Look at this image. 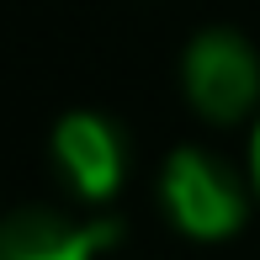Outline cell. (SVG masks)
<instances>
[{"instance_id":"cell-5","label":"cell","mask_w":260,"mask_h":260,"mask_svg":"<svg viewBox=\"0 0 260 260\" xmlns=\"http://www.w3.org/2000/svg\"><path fill=\"white\" fill-rule=\"evenodd\" d=\"M244 175H250L255 202H260V112H255V127H250V154H244Z\"/></svg>"},{"instance_id":"cell-3","label":"cell","mask_w":260,"mask_h":260,"mask_svg":"<svg viewBox=\"0 0 260 260\" xmlns=\"http://www.w3.org/2000/svg\"><path fill=\"white\" fill-rule=\"evenodd\" d=\"M48 159L58 170V181L80 197L85 207H106L127 181V133L122 122H112L106 112L75 106L53 122L48 133Z\"/></svg>"},{"instance_id":"cell-1","label":"cell","mask_w":260,"mask_h":260,"mask_svg":"<svg viewBox=\"0 0 260 260\" xmlns=\"http://www.w3.org/2000/svg\"><path fill=\"white\" fill-rule=\"evenodd\" d=\"M250 175H239L202 144L170 149L159 165V207L191 244H229L250 223Z\"/></svg>"},{"instance_id":"cell-2","label":"cell","mask_w":260,"mask_h":260,"mask_svg":"<svg viewBox=\"0 0 260 260\" xmlns=\"http://www.w3.org/2000/svg\"><path fill=\"white\" fill-rule=\"evenodd\" d=\"M181 96L212 127L250 122L260 112V48L239 27H202L181 48Z\"/></svg>"},{"instance_id":"cell-4","label":"cell","mask_w":260,"mask_h":260,"mask_svg":"<svg viewBox=\"0 0 260 260\" xmlns=\"http://www.w3.org/2000/svg\"><path fill=\"white\" fill-rule=\"evenodd\" d=\"M117 218H69L58 207H16L0 218V260H101L117 244Z\"/></svg>"}]
</instances>
